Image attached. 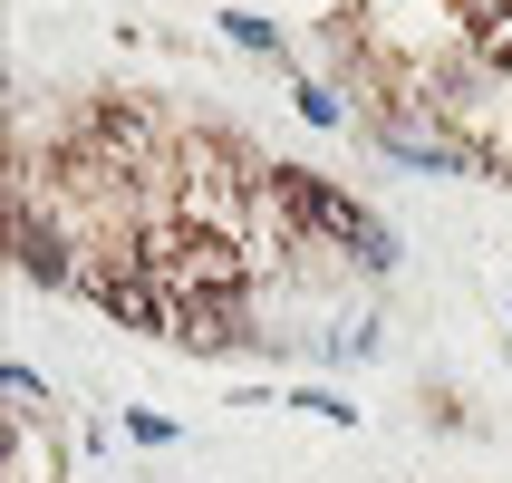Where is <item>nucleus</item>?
<instances>
[{"label": "nucleus", "mask_w": 512, "mask_h": 483, "mask_svg": "<svg viewBox=\"0 0 512 483\" xmlns=\"http://www.w3.org/2000/svg\"><path fill=\"white\" fill-rule=\"evenodd\" d=\"M261 203H271L281 223H310V232H329V242H348L368 271H397V242H387V223H377V213H358L339 184H319V174H300V165H271Z\"/></svg>", "instance_id": "obj_1"}, {"label": "nucleus", "mask_w": 512, "mask_h": 483, "mask_svg": "<svg viewBox=\"0 0 512 483\" xmlns=\"http://www.w3.org/2000/svg\"><path fill=\"white\" fill-rule=\"evenodd\" d=\"M87 290H97V310H107V319H126V329H165V339H174V300L155 290V271L126 261V271H97Z\"/></svg>", "instance_id": "obj_2"}, {"label": "nucleus", "mask_w": 512, "mask_h": 483, "mask_svg": "<svg viewBox=\"0 0 512 483\" xmlns=\"http://www.w3.org/2000/svg\"><path fill=\"white\" fill-rule=\"evenodd\" d=\"M174 339L184 348H232L242 339V290H203L194 310H174Z\"/></svg>", "instance_id": "obj_3"}, {"label": "nucleus", "mask_w": 512, "mask_h": 483, "mask_svg": "<svg viewBox=\"0 0 512 483\" xmlns=\"http://www.w3.org/2000/svg\"><path fill=\"white\" fill-rule=\"evenodd\" d=\"M377 145H387V155H406V165H435V174H455L464 155L445 136H426V126H377Z\"/></svg>", "instance_id": "obj_4"}, {"label": "nucleus", "mask_w": 512, "mask_h": 483, "mask_svg": "<svg viewBox=\"0 0 512 483\" xmlns=\"http://www.w3.org/2000/svg\"><path fill=\"white\" fill-rule=\"evenodd\" d=\"M20 271H29V281H68V242H58V232L49 223H20Z\"/></svg>", "instance_id": "obj_5"}, {"label": "nucleus", "mask_w": 512, "mask_h": 483, "mask_svg": "<svg viewBox=\"0 0 512 483\" xmlns=\"http://www.w3.org/2000/svg\"><path fill=\"white\" fill-rule=\"evenodd\" d=\"M223 29H232V39H242L252 58H281V29H271V20H252V10H223Z\"/></svg>", "instance_id": "obj_6"}, {"label": "nucleus", "mask_w": 512, "mask_h": 483, "mask_svg": "<svg viewBox=\"0 0 512 483\" xmlns=\"http://www.w3.org/2000/svg\"><path fill=\"white\" fill-rule=\"evenodd\" d=\"M300 116H310V126H348V107L329 97V87H300Z\"/></svg>", "instance_id": "obj_7"}]
</instances>
